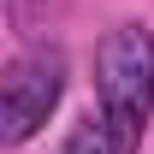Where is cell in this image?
Segmentation results:
<instances>
[{"label": "cell", "mask_w": 154, "mask_h": 154, "mask_svg": "<svg viewBox=\"0 0 154 154\" xmlns=\"http://www.w3.org/2000/svg\"><path fill=\"white\" fill-rule=\"evenodd\" d=\"M95 113L131 148H142V131L154 119V30L148 24H113L95 42Z\"/></svg>", "instance_id": "1"}, {"label": "cell", "mask_w": 154, "mask_h": 154, "mask_svg": "<svg viewBox=\"0 0 154 154\" xmlns=\"http://www.w3.org/2000/svg\"><path fill=\"white\" fill-rule=\"evenodd\" d=\"M59 95H65V48L59 42H24L0 77V142L24 148L48 125Z\"/></svg>", "instance_id": "2"}, {"label": "cell", "mask_w": 154, "mask_h": 154, "mask_svg": "<svg viewBox=\"0 0 154 154\" xmlns=\"http://www.w3.org/2000/svg\"><path fill=\"white\" fill-rule=\"evenodd\" d=\"M54 154H136V148H131V142H125L101 113H83V119L71 125V136H65Z\"/></svg>", "instance_id": "3"}, {"label": "cell", "mask_w": 154, "mask_h": 154, "mask_svg": "<svg viewBox=\"0 0 154 154\" xmlns=\"http://www.w3.org/2000/svg\"><path fill=\"white\" fill-rule=\"evenodd\" d=\"M71 0H6V24H12V36H24V42H36L48 24L65 12Z\"/></svg>", "instance_id": "4"}]
</instances>
